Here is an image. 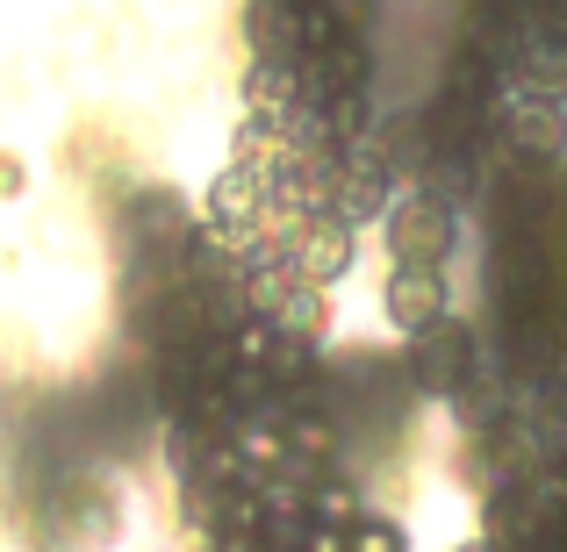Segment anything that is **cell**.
<instances>
[{
	"mask_svg": "<svg viewBox=\"0 0 567 552\" xmlns=\"http://www.w3.org/2000/svg\"><path fill=\"white\" fill-rule=\"evenodd\" d=\"M439 309H445V288H439V273H431V265H410V273L395 280V316L424 331V323H439Z\"/></svg>",
	"mask_w": 567,
	"mask_h": 552,
	"instance_id": "6da1fadb",
	"label": "cell"
},
{
	"mask_svg": "<svg viewBox=\"0 0 567 552\" xmlns=\"http://www.w3.org/2000/svg\"><path fill=\"white\" fill-rule=\"evenodd\" d=\"M360 552H402L395 531H360Z\"/></svg>",
	"mask_w": 567,
	"mask_h": 552,
	"instance_id": "7a4b0ae2",
	"label": "cell"
}]
</instances>
